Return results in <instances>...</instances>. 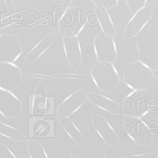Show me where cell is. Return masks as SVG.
Here are the masks:
<instances>
[{"instance_id": "1", "label": "cell", "mask_w": 158, "mask_h": 158, "mask_svg": "<svg viewBox=\"0 0 158 158\" xmlns=\"http://www.w3.org/2000/svg\"><path fill=\"white\" fill-rule=\"evenodd\" d=\"M89 74L91 82L99 92H115L122 82L115 62H98L92 66Z\"/></svg>"}, {"instance_id": "2", "label": "cell", "mask_w": 158, "mask_h": 158, "mask_svg": "<svg viewBox=\"0 0 158 158\" xmlns=\"http://www.w3.org/2000/svg\"><path fill=\"white\" fill-rule=\"evenodd\" d=\"M93 51L98 62H116L118 58L115 38L108 36L102 31L94 37Z\"/></svg>"}, {"instance_id": "3", "label": "cell", "mask_w": 158, "mask_h": 158, "mask_svg": "<svg viewBox=\"0 0 158 158\" xmlns=\"http://www.w3.org/2000/svg\"><path fill=\"white\" fill-rule=\"evenodd\" d=\"M152 16L153 8L149 6H144L133 13L123 28L125 39H132L138 36L142 30L147 26L148 23L151 21Z\"/></svg>"}, {"instance_id": "4", "label": "cell", "mask_w": 158, "mask_h": 158, "mask_svg": "<svg viewBox=\"0 0 158 158\" xmlns=\"http://www.w3.org/2000/svg\"><path fill=\"white\" fill-rule=\"evenodd\" d=\"M22 69L12 61H0V87L13 90L22 83Z\"/></svg>"}, {"instance_id": "5", "label": "cell", "mask_w": 158, "mask_h": 158, "mask_svg": "<svg viewBox=\"0 0 158 158\" xmlns=\"http://www.w3.org/2000/svg\"><path fill=\"white\" fill-rule=\"evenodd\" d=\"M95 115L100 118L102 121V126H97L94 122V118H91L92 128L95 131L98 138L108 146L118 148L120 147V136H118L116 128L111 125L110 122L104 116L99 115V114H95Z\"/></svg>"}, {"instance_id": "6", "label": "cell", "mask_w": 158, "mask_h": 158, "mask_svg": "<svg viewBox=\"0 0 158 158\" xmlns=\"http://www.w3.org/2000/svg\"><path fill=\"white\" fill-rule=\"evenodd\" d=\"M88 101L112 116H121L122 105L117 100L99 92H88Z\"/></svg>"}, {"instance_id": "7", "label": "cell", "mask_w": 158, "mask_h": 158, "mask_svg": "<svg viewBox=\"0 0 158 158\" xmlns=\"http://www.w3.org/2000/svg\"><path fill=\"white\" fill-rule=\"evenodd\" d=\"M56 33H49L46 35L44 38H42L40 41H38L34 44L27 56H25L23 63L25 64H31L35 61L41 59L44 54H46L51 48L53 46L54 42H56Z\"/></svg>"}, {"instance_id": "8", "label": "cell", "mask_w": 158, "mask_h": 158, "mask_svg": "<svg viewBox=\"0 0 158 158\" xmlns=\"http://www.w3.org/2000/svg\"><path fill=\"white\" fill-rule=\"evenodd\" d=\"M147 1L148 0H126V5L131 16L135 12H136L138 9L146 6Z\"/></svg>"}, {"instance_id": "9", "label": "cell", "mask_w": 158, "mask_h": 158, "mask_svg": "<svg viewBox=\"0 0 158 158\" xmlns=\"http://www.w3.org/2000/svg\"><path fill=\"white\" fill-rule=\"evenodd\" d=\"M91 3H97L101 6L105 7L107 9H112V8H115L118 5V2L120 0H90Z\"/></svg>"}, {"instance_id": "10", "label": "cell", "mask_w": 158, "mask_h": 158, "mask_svg": "<svg viewBox=\"0 0 158 158\" xmlns=\"http://www.w3.org/2000/svg\"><path fill=\"white\" fill-rule=\"evenodd\" d=\"M73 2V0H63L62 1V5H65V9H67V7H69L71 5V3Z\"/></svg>"}, {"instance_id": "11", "label": "cell", "mask_w": 158, "mask_h": 158, "mask_svg": "<svg viewBox=\"0 0 158 158\" xmlns=\"http://www.w3.org/2000/svg\"><path fill=\"white\" fill-rule=\"evenodd\" d=\"M153 77L158 79V69H156V70H154V72H153Z\"/></svg>"}, {"instance_id": "12", "label": "cell", "mask_w": 158, "mask_h": 158, "mask_svg": "<svg viewBox=\"0 0 158 158\" xmlns=\"http://www.w3.org/2000/svg\"><path fill=\"white\" fill-rule=\"evenodd\" d=\"M32 1H34V0H25V1H23V2L21 3V5H22V4H26V3H30V2H32Z\"/></svg>"}]
</instances>
